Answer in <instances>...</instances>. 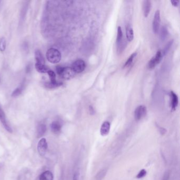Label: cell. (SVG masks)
Wrapping results in <instances>:
<instances>
[{"instance_id":"cell-25","label":"cell","mask_w":180,"mask_h":180,"mask_svg":"<svg viewBox=\"0 0 180 180\" xmlns=\"http://www.w3.org/2000/svg\"><path fill=\"white\" fill-rule=\"evenodd\" d=\"M47 74L48 75L49 77V78H50V81L52 82H56V81H57L56 79V74H55V72L54 71H52V70H49L48 71Z\"/></svg>"},{"instance_id":"cell-21","label":"cell","mask_w":180,"mask_h":180,"mask_svg":"<svg viewBox=\"0 0 180 180\" xmlns=\"http://www.w3.org/2000/svg\"><path fill=\"white\" fill-rule=\"evenodd\" d=\"M168 34H169V31H168L167 27L165 26H163L161 28V34H160L161 38L162 39V40H165L167 38Z\"/></svg>"},{"instance_id":"cell-28","label":"cell","mask_w":180,"mask_h":180,"mask_svg":"<svg viewBox=\"0 0 180 180\" xmlns=\"http://www.w3.org/2000/svg\"><path fill=\"white\" fill-rule=\"evenodd\" d=\"M79 176L78 173H75L74 174L73 180H79Z\"/></svg>"},{"instance_id":"cell-11","label":"cell","mask_w":180,"mask_h":180,"mask_svg":"<svg viewBox=\"0 0 180 180\" xmlns=\"http://www.w3.org/2000/svg\"><path fill=\"white\" fill-rule=\"evenodd\" d=\"M25 88V81H23L19 86L15 88V90L12 92L11 96L13 97H16L20 96L22 93L23 90Z\"/></svg>"},{"instance_id":"cell-5","label":"cell","mask_w":180,"mask_h":180,"mask_svg":"<svg viewBox=\"0 0 180 180\" xmlns=\"http://www.w3.org/2000/svg\"><path fill=\"white\" fill-rule=\"evenodd\" d=\"M147 113V108L144 105H140L135 109L134 112L135 119L138 121L144 117Z\"/></svg>"},{"instance_id":"cell-20","label":"cell","mask_w":180,"mask_h":180,"mask_svg":"<svg viewBox=\"0 0 180 180\" xmlns=\"http://www.w3.org/2000/svg\"><path fill=\"white\" fill-rule=\"evenodd\" d=\"M62 85V83L60 82H58L57 81L56 82H52L51 81H49V82H46L44 84V86L48 88H56L59 87L61 86V85Z\"/></svg>"},{"instance_id":"cell-31","label":"cell","mask_w":180,"mask_h":180,"mask_svg":"<svg viewBox=\"0 0 180 180\" xmlns=\"http://www.w3.org/2000/svg\"><path fill=\"white\" fill-rule=\"evenodd\" d=\"M1 1H0V3H1Z\"/></svg>"},{"instance_id":"cell-1","label":"cell","mask_w":180,"mask_h":180,"mask_svg":"<svg viewBox=\"0 0 180 180\" xmlns=\"http://www.w3.org/2000/svg\"><path fill=\"white\" fill-rule=\"evenodd\" d=\"M56 71L59 76L61 77L62 78L66 80H69L72 78L75 75V72H74L71 67H60L58 66L57 67Z\"/></svg>"},{"instance_id":"cell-13","label":"cell","mask_w":180,"mask_h":180,"mask_svg":"<svg viewBox=\"0 0 180 180\" xmlns=\"http://www.w3.org/2000/svg\"><path fill=\"white\" fill-rule=\"evenodd\" d=\"M123 37V34L122 28L119 26L117 28V34L116 38V45L118 49H120Z\"/></svg>"},{"instance_id":"cell-19","label":"cell","mask_w":180,"mask_h":180,"mask_svg":"<svg viewBox=\"0 0 180 180\" xmlns=\"http://www.w3.org/2000/svg\"><path fill=\"white\" fill-rule=\"evenodd\" d=\"M47 131V126L44 124H41L37 127V134L38 137H41Z\"/></svg>"},{"instance_id":"cell-14","label":"cell","mask_w":180,"mask_h":180,"mask_svg":"<svg viewBox=\"0 0 180 180\" xmlns=\"http://www.w3.org/2000/svg\"><path fill=\"white\" fill-rule=\"evenodd\" d=\"M110 128V124L108 122H105L102 124L100 128V134L103 136L107 135L109 133Z\"/></svg>"},{"instance_id":"cell-12","label":"cell","mask_w":180,"mask_h":180,"mask_svg":"<svg viewBox=\"0 0 180 180\" xmlns=\"http://www.w3.org/2000/svg\"><path fill=\"white\" fill-rule=\"evenodd\" d=\"M50 127L52 132L54 133H58L61 131L62 125L60 122L58 120H55L51 123Z\"/></svg>"},{"instance_id":"cell-16","label":"cell","mask_w":180,"mask_h":180,"mask_svg":"<svg viewBox=\"0 0 180 180\" xmlns=\"http://www.w3.org/2000/svg\"><path fill=\"white\" fill-rule=\"evenodd\" d=\"M35 68L37 71L40 73H47L50 70L45 64H36Z\"/></svg>"},{"instance_id":"cell-3","label":"cell","mask_w":180,"mask_h":180,"mask_svg":"<svg viewBox=\"0 0 180 180\" xmlns=\"http://www.w3.org/2000/svg\"><path fill=\"white\" fill-rule=\"evenodd\" d=\"M86 65L85 62L81 59L77 60L72 65L71 68L74 70L75 74H80L85 70Z\"/></svg>"},{"instance_id":"cell-6","label":"cell","mask_w":180,"mask_h":180,"mask_svg":"<svg viewBox=\"0 0 180 180\" xmlns=\"http://www.w3.org/2000/svg\"><path fill=\"white\" fill-rule=\"evenodd\" d=\"M160 23H161V16H160V11H156L155 13L153 20V31L154 33H157L160 29Z\"/></svg>"},{"instance_id":"cell-4","label":"cell","mask_w":180,"mask_h":180,"mask_svg":"<svg viewBox=\"0 0 180 180\" xmlns=\"http://www.w3.org/2000/svg\"><path fill=\"white\" fill-rule=\"evenodd\" d=\"M163 57V54L162 51L158 50L156 55L152 57L148 63V67L149 69H153L158 64L160 63Z\"/></svg>"},{"instance_id":"cell-10","label":"cell","mask_w":180,"mask_h":180,"mask_svg":"<svg viewBox=\"0 0 180 180\" xmlns=\"http://www.w3.org/2000/svg\"><path fill=\"white\" fill-rule=\"evenodd\" d=\"M143 8L144 16L145 18H147L151 10V2L148 0L144 1L143 2Z\"/></svg>"},{"instance_id":"cell-9","label":"cell","mask_w":180,"mask_h":180,"mask_svg":"<svg viewBox=\"0 0 180 180\" xmlns=\"http://www.w3.org/2000/svg\"><path fill=\"white\" fill-rule=\"evenodd\" d=\"M170 98H171V107L173 110H175L178 107L179 103V98L177 95L174 92L171 91L170 92Z\"/></svg>"},{"instance_id":"cell-15","label":"cell","mask_w":180,"mask_h":180,"mask_svg":"<svg viewBox=\"0 0 180 180\" xmlns=\"http://www.w3.org/2000/svg\"><path fill=\"white\" fill-rule=\"evenodd\" d=\"M35 59H36V64H45V60L43 55L39 50H36L35 52Z\"/></svg>"},{"instance_id":"cell-7","label":"cell","mask_w":180,"mask_h":180,"mask_svg":"<svg viewBox=\"0 0 180 180\" xmlns=\"http://www.w3.org/2000/svg\"><path fill=\"white\" fill-rule=\"evenodd\" d=\"M0 122H1L3 127H4V128L8 132L11 133H12L13 131H12V129L11 128V127L10 126V125L9 124V123H8V120L6 119L5 113L3 111V110L1 106H0Z\"/></svg>"},{"instance_id":"cell-30","label":"cell","mask_w":180,"mask_h":180,"mask_svg":"<svg viewBox=\"0 0 180 180\" xmlns=\"http://www.w3.org/2000/svg\"><path fill=\"white\" fill-rule=\"evenodd\" d=\"M89 111L90 112V114H94V113H95V111H94L93 107L91 106H89Z\"/></svg>"},{"instance_id":"cell-24","label":"cell","mask_w":180,"mask_h":180,"mask_svg":"<svg viewBox=\"0 0 180 180\" xmlns=\"http://www.w3.org/2000/svg\"><path fill=\"white\" fill-rule=\"evenodd\" d=\"M173 42V40L170 41L166 44V45L165 46V47L164 48L163 51V52H162L163 56H164L167 53V52L169 51V50H170V49L171 48V46H172Z\"/></svg>"},{"instance_id":"cell-17","label":"cell","mask_w":180,"mask_h":180,"mask_svg":"<svg viewBox=\"0 0 180 180\" xmlns=\"http://www.w3.org/2000/svg\"><path fill=\"white\" fill-rule=\"evenodd\" d=\"M126 36L127 40L131 42L134 39V31L133 28L130 26H127L126 29Z\"/></svg>"},{"instance_id":"cell-22","label":"cell","mask_w":180,"mask_h":180,"mask_svg":"<svg viewBox=\"0 0 180 180\" xmlns=\"http://www.w3.org/2000/svg\"><path fill=\"white\" fill-rule=\"evenodd\" d=\"M136 56H137V53L136 52L132 53L129 58L127 59V61H126V62L125 63L123 67L124 68H126V67H127L130 66L132 64L133 61L134 60L135 58L136 57Z\"/></svg>"},{"instance_id":"cell-2","label":"cell","mask_w":180,"mask_h":180,"mask_svg":"<svg viewBox=\"0 0 180 180\" xmlns=\"http://www.w3.org/2000/svg\"><path fill=\"white\" fill-rule=\"evenodd\" d=\"M46 57L50 62L52 64H57L61 59V54L58 49L56 48H50L47 52Z\"/></svg>"},{"instance_id":"cell-18","label":"cell","mask_w":180,"mask_h":180,"mask_svg":"<svg viewBox=\"0 0 180 180\" xmlns=\"http://www.w3.org/2000/svg\"><path fill=\"white\" fill-rule=\"evenodd\" d=\"M53 174L50 171H47L42 173L40 176V180H53Z\"/></svg>"},{"instance_id":"cell-29","label":"cell","mask_w":180,"mask_h":180,"mask_svg":"<svg viewBox=\"0 0 180 180\" xmlns=\"http://www.w3.org/2000/svg\"><path fill=\"white\" fill-rule=\"evenodd\" d=\"M169 173L166 172L164 175L162 180H169Z\"/></svg>"},{"instance_id":"cell-27","label":"cell","mask_w":180,"mask_h":180,"mask_svg":"<svg viewBox=\"0 0 180 180\" xmlns=\"http://www.w3.org/2000/svg\"><path fill=\"white\" fill-rule=\"evenodd\" d=\"M179 1H175V0H172V1H171V4H172V5H173L174 6H175V7H177L179 4Z\"/></svg>"},{"instance_id":"cell-8","label":"cell","mask_w":180,"mask_h":180,"mask_svg":"<svg viewBox=\"0 0 180 180\" xmlns=\"http://www.w3.org/2000/svg\"><path fill=\"white\" fill-rule=\"evenodd\" d=\"M38 151L41 156L44 155L48 148V144L45 138H42L38 144Z\"/></svg>"},{"instance_id":"cell-23","label":"cell","mask_w":180,"mask_h":180,"mask_svg":"<svg viewBox=\"0 0 180 180\" xmlns=\"http://www.w3.org/2000/svg\"><path fill=\"white\" fill-rule=\"evenodd\" d=\"M6 41L5 38L2 37L0 39V51L4 52L6 49Z\"/></svg>"},{"instance_id":"cell-26","label":"cell","mask_w":180,"mask_h":180,"mask_svg":"<svg viewBox=\"0 0 180 180\" xmlns=\"http://www.w3.org/2000/svg\"><path fill=\"white\" fill-rule=\"evenodd\" d=\"M146 171H145V170H142L141 171H140V173L138 174L137 175V176H136V178H138V179H141V178H143L144 176H145L146 174Z\"/></svg>"}]
</instances>
